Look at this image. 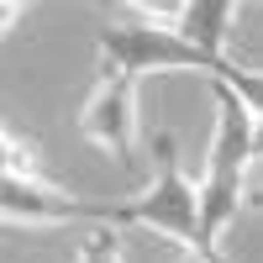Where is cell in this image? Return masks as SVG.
Wrapping results in <instances>:
<instances>
[{"label":"cell","instance_id":"ba28073f","mask_svg":"<svg viewBox=\"0 0 263 263\" xmlns=\"http://www.w3.org/2000/svg\"><path fill=\"white\" fill-rule=\"evenodd\" d=\"M0 163H6V179H37V153H32L27 137H16V132L0 137Z\"/></svg>","mask_w":263,"mask_h":263},{"label":"cell","instance_id":"8992f818","mask_svg":"<svg viewBox=\"0 0 263 263\" xmlns=\"http://www.w3.org/2000/svg\"><path fill=\"white\" fill-rule=\"evenodd\" d=\"M237 27V0H190L184 21H179V37L190 48H200L205 58H227V37Z\"/></svg>","mask_w":263,"mask_h":263},{"label":"cell","instance_id":"9c48e42d","mask_svg":"<svg viewBox=\"0 0 263 263\" xmlns=\"http://www.w3.org/2000/svg\"><path fill=\"white\" fill-rule=\"evenodd\" d=\"M79 263H121V237H116L111 227H100L90 242L79 248Z\"/></svg>","mask_w":263,"mask_h":263},{"label":"cell","instance_id":"7a4b0ae2","mask_svg":"<svg viewBox=\"0 0 263 263\" xmlns=\"http://www.w3.org/2000/svg\"><path fill=\"white\" fill-rule=\"evenodd\" d=\"M153 153H158L153 184L137 195V200H105V205H95L90 221L95 227H147L158 237H174L179 248L200 253V190H195V179H184L179 147H174L168 132L153 137Z\"/></svg>","mask_w":263,"mask_h":263},{"label":"cell","instance_id":"30bf717a","mask_svg":"<svg viewBox=\"0 0 263 263\" xmlns=\"http://www.w3.org/2000/svg\"><path fill=\"white\" fill-rule=\"evenodd\" d=\"M253 158H263V116H253Z\"/></svg>","mask_w":263,"mask_h":263},{"label":"cell","instance_id":"6da1fadb","mask_svg":"<svg viewBox=\"0 0 263 263\" xmlns=\"http://www.w3.org/2000/svg\"><path fill=\"white\" fill-rule=\"evenodd\" d=\"M211 95H216V137H211L205 174L195 179V190H200V253L205 258H216V232L242 211L248 168H253V111L221 79H211Z\"/></svg>","mask_w":263,"mask_h":263},{"label":"cell","instance_id":"5b68a950","mask_svg":"<svg viewBox=\"0 0 263 263\" xmlns=\"http://www.w3.org/2000/svg\"><path fill=\"white\" fill-rule=\"evenodd\" d=\"M0 216L6 227H53V221H90L95 205L48 190L42 179H0Z\"/></svg>","mask_w":263,"mask_h":263},{"label":"cell","instance_id":"7c38bea8","mask_svg":"<svg viewBox=\"0 0 263 263\" xmlns=\"http://www.w3.org/2000/svg\"><path fill=\"white\" fill-rule=\"evenodd\" d=\"M248 200H253V205H258V211H263V190H253V195H248Z\"/></svg>","mask_w":263,"mask_h":263},{"label":"cell","instance_id":"277c9868","mask_svg":"<svg viewBox=\"0 0 263 263\" xmlns=\"http://www.w3.org/2000/svg\"><path fill=\"white\" fill-rule=\"evenodd\" d=\"M132 126H137V79L100 69V84L90 90V100H84V111H79V132L90 142L111 147L126 174H137V158H132Z\"/></svg>","mask_w":263,"mask_h":263},{"label":"cell","instance_id":"52a82bcc","mask_svg":"<svg viewBox=\"0 0 263 263\" xmlns=\"http://www.w3.org/2000/svg\"><path fill=\"white\" fill-rule=\"evenodd\" d=\"M216 79H221V84H232V90H237V100H242L253 116H263V74H253V69H242V63H232V58H227L221 69H216Z\"/></svg>","mask_w":263,"mask_h":263},{"label":"cell","instance_id":"8fae6325","mask_svg":"<svg viewBox=\"0 0 263 263\" xmlns=\"http://www.w3.org/2000/svg\"><path fill=\"white\" fill-rule=\"evenodd\" d=\"M179 263H216V258H205V253H195V248H184V258Z\"/></svg>","mask_w":263,"mask_h":263},{"label":"cell","instance_id":"3957f363","mask_svg":"<svg viewBox=\"0 0 263 263\" xmlns=\"http://www.w3.org/2000/svg\"><path fill=\"white\" fill-rule=\"evenodd\" d=\"M227 58H205L200 48H190L179 32L168 27H147V21H132V27H105L100 32V69L142 79V74H163V69H195L216 79Z\"/></svg>","mask_w":263,"mask_h":263}]
</instances>
